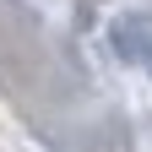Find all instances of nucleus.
Segmentation results:
<instances>
[{"mask_svg":"<svg viewBox=\"0 0 152 152\" xmlns=\"http://www.w3.org/2000/svg\"><path fill=\"white\" fill-rule=\"evenodd\" d=\"M114 44H120L125 60L152 65V16H125V22L114 27Z\"/></svg>","mask_w":152,"mask_h":152,"instance_id":"f257e3e1","label":"nucleus"}]
</instances>
